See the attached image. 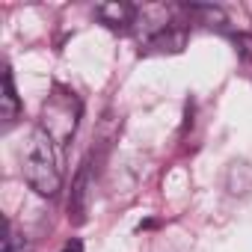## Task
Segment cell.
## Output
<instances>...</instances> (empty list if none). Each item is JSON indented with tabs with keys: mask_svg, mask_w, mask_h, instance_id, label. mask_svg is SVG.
Listing matches in <instances>:
<instances>
[{
	"mask_svg": "<svg viewBox=\"0 0 252 252\" xmlns=\"http://www.w3.org/2000/svg\"><path fill=\"white\" fill-rule=\"evenodd\" d=\"M54 140L42 131V128H33L24 149H21V172H24V181L39 193V196H57L60 187H63V172H60V163H57V152H54Z\"/></svg>",
	"mask_w": 252,
	"mask_h": 252,
	"instance_id": "6da1fadb",
	"label": "cell"
},
{
	"mask_svg": "<svg viewBox=\"0 0 252 252\" xmlns=\"http://www.w3.org/2000/svg\"><path fill=\"white\" fill-rule=\"evenodd\" d=\"M77 119H80V101L71 92H57L45 101L42 110V131L57 143L65 146L71 134L77 131Z\"/></svg>",
	"mask_w": 252,
	"mask_h": 252,
	"instance_id": "7a4b0ae2",
	"label": "cell"
},
{
	"mask_svg": "<svg viewBox=\"0 0 252 252\" xmlns=\"http://www.w3.org/2000/svg\"><path fill=\"white\" fill-rule=\"evenodd\" d=\"M18 110H21V101H18V92H15L12 71L6 68L3 71V95H0V119H3V128H12L15 125Z\"/></svg>",
	"mask_w": 252,
	"mask_h": 252,
	"instance_id": "3957f363",
	"label": "cell"
},
{
	"mask_svg": "<svg viewBox=\"0 0 252 252\" xmlns=\"http://www.w3.org/2000/svg\"><path fill=\"white\" fill-rule=\"evenodd\" d=\"M95 12H98V18H101L104 24H110V27H125V24H131L134 15H137V9H134L131 3H104V6H98Z\"/></svg>",
	"mask_w": 252,
	"mask_h": 252,
	"instance_id": "277c9868",
	"label": "cell"
},
{
	"mask_svg": "<svg viewBox=\"0 0 252 252\" xmlns=\"http://www.w3.org/2000/svg\"><path fill=\"white\" fill-rule=\"evenodd\" d=\"M0 252H33V246H30V240L24 237V234H18L9 222H6V234H3V249Z\"/></svg>",
	"mask_w": 252,
	"mask_h": 252,
	"instance_id": "5b68a950",
	"label": "cell"
},
{
	"mask_svg": "<svg viewBox=\"0 0 252 252\" xmlns=\"http://www.w3.org/2000/svg\"><path fill=\"white\" fill-rule=\"evenodd\" d=\"M63 252H83V243H80V240H68V243L63 246Z\"/></svg>",
	"mask_w": 252,
	"mask_h": 252,
	"instance_id": "8992f818",
	"label": "cell"
}]
</instances>
